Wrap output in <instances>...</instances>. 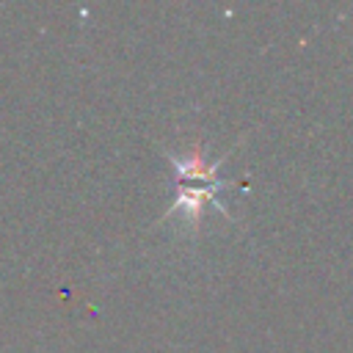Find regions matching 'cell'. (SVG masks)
Listing matches in <instances>:
<instances>
[{
    "label": "cell",
    "instance_id": "cell-1",
    "mask_svg": "<svg viewBox=\"0 0 353 353\" xmlns=\"http://www.w3.org/2000/svg\"><path fill=\"white\" fill-rule=\"evenodd\" d=\"M226 188V182H215V185H201V188H193V185H179V190H176V199H174V204L165 210V215L163 218H168V215H174V212H185V221L190 223V232H196L199 229V223H201V210L207 207V204H212L218 212H223V215H229V210L215 199L218 196V190H223Z\"/></svg>",
    "mask_w": 353,
    "mask_h": 353
},
{
    "label": "cell",
    "instance_id": "cell-2",
    "mask_svg": "<svg viewBox=\"0 0 353 353\" xmlns=\"http://www.w3.org/2000/svg\"><path fill=\"white\" fill-rule=\"evenodd\" d=\"M165 157H168V163L174 165V171H176V176H179V185H185V182H190V179H201V182H207V185L223 182V179L218 176V165L223 163V157H218V160L210 163L207 154H204L201 141H196L193 146H188L185 154L165 152Z\"/></svg>",
    "mask_w": 353,
    "mask_h": 353
}]
</instances>
